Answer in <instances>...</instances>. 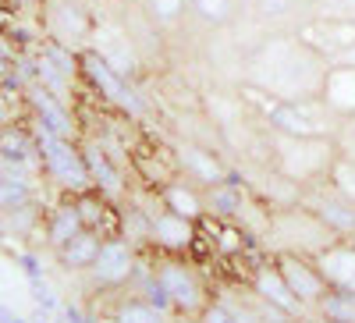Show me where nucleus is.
Masks as SVG:
<instances>
[{
    "mask_svg": "<svg viewBox=\"0 0 355 323\" xmlns=\"http://www.w3.org/2000/svg\"><path fill=\"white\" fill-rule=\"evenodd\" d=\"M249 295H252V299H259L263 306H274V309H281V313L295 316V320H299V316L306 313V306L291 295V288H288V281L281 277V270H277V263H274V259L259 263V267L252 270Z\"/></svg>",
    "mask_w": 355,
    "mask_h": 323,
    "instance_id": "nucleus-14",
    "label": "nucleus"
},
{
    "mask_svg": "<svg viewBox=\"0 0 355 323\" xmlns=\"http://www.w3.org/2000/svg\"><path fill=\"white\" fill-rule=\"evenodd\" d=\"M245 0H189V15L206 28H227L242 18Z\"/></svg>",
    "mask_w": 355,
    "mask_h": 323,
    "instance_id": "nucleus-25",
    "label": "nucleus"
},
{
    "mask_svg": "<svg viewBox=\"0 0 355 323\" xmlns=\"http://www.w3.org/2000/svg\"><path fill=\"white\" fill-rule=\"evenodd\" d=\"M331 182H334L345 195L355 199V157L338 153V160H334V167H331Z\"/></svg>",
    "mask_w": 355,
    "mask_h": 323,
    "instance_id": "nucleus-32",
    "label": "nucleus"
},
{
    "mask_svg": "<svg viewBox=\"0 0 355 323\" xmlns=\"http://www.w3.org/2000/svg\"><path fill=\"white\" fill-rule=\"evenodd\" d=\"M274 263H277L281 277L288 281L291 295L306 306V313H313L323 299H327L331 288H327V281H323V274H320L313 256H302V252H274Z\"/></svg>",
    "mask_w": 355,
    "mask_h": 323,
    "instance_id": "nucleus-11",
    "label": "nucleus"
},
{
    "mask_svg": "<svg viewBox=\"0 0 355 323\" xmlns=\"http://www.w3.org/2000/svg\"><path fill=\"white\" fill-rule=\"evenodd\" d=\"M28 202H33V189L21 174L8 171L0 174V213H18V210H28Z\"/></svg>",
    "mask_w": 355,
    "mask_h": 323,
    "instance_id": "nucleus-29",
    "label": "nucleus"
},
{
    "mask_svg": "<svg viewBox=\"0 0 355 323\" xmlns=\"http://www.w3.org/2000/svg\"><path fill=\"white\" fill-rule=\"evenodd\" d=\"M299 323H327V320L316 316V313H302V316H299Z\"/></svg>",
    "mask_w": 355,
    "mask_h": 323,
    "instance_id": "nucleus-34",
    "label": "nucleus"
},
{
    "mask_svg": "<svg viewBox=\"0 0 355 323\" xmlns=\"http://www.w3.org/2000/svg\"><path fill=\"white\" fill-rule=\"evenodd\" d=\"M36 157H40V150H36V135L33 132H25L21 125L0 128V160H8L15 167H25V164H33Z\"/></svg>",
    "mask_w": 355,
    "mask_h": 323,
    "instance_id": "nucleus-28",
    "label": "nucleus"
},
{
    "mask_svg": "<svg viewBox=\"0 0 355 323\" xmlns=\"http://www.w3.org/2000/svg\"><path fill=\"white\" fill-rule=\"evenodd\" d=\"M302 207H309L323 224H327L338 238H355V199L345 195L331 178L302 185Z\"/></svg>",
    "mask_w": 355,
    "mask_h": 323,
    "instance_id": "nucleus-9",
    "label": "nucleus"
},
{
    "mask_svg": "<svg viewBox=\"0 0 355 323\" xmlns=\"http://www.w3.org/2000/svg\"><path fill=\"white\" fill-rule=\"evenodd\" d=\"M146 284H150V295L157 302H164L171 313H185V316H199L214 299L202 270L189 256L157 252V259L146 270Z\"/></svg>",
    "mask_w": 355,
    "mask_h": 323,
    "instance_id": "nucleus-3",
    "label": "nucleus"
},
{
    "mask_svg": "<svg viewBox=\"0 0 355 323\" xmlns=\"http://www.w3.org/2000/svg\"><path fill=\"white\" fill-rule=\"evenodd\" d=\"M93 53H100L103 61L117 71V75H132L139 68V50L128 36V28L121 25H96V33H93Z\"/></svg>",
    "mask_w": 355,
    "mask_h": 323,
    "instance_id": "nucleus-16",
    "label": "nucleus"
},
{
    "mask_svg": "<svg viewBox=\"0 0 355 323\" xmlns=\"http://www.w3.org/2000/svg\"><path fill=\"white\" fill-rule=\"evenodd\" d=\"M320 57H327L331 64H341L345 57L355 50V21L341 18V15H323L316 11L313 18H306L299 28H295Z\"/></svg>",
    "mask_w": 355,
    "mask_h": 323,
    "instance_id": "nucleus-8",
    "label": "nucleus"
},
{
    "mask_svg": "<svg viewBox=\"0 0 355 323\" xmlns=\"http://www.w3.org/2000/svg\"><path fill=\"white\" fill-rule=\"evenodd\" d=\"M82 227H85V220H82V213H78V202H75V199H71V202H61V207L50 213V220H46V242H50V249H53V252L64 249Z\"/></svg>",
    "mask_w": 355,
    "mask_h": 323,
    "instance_id": "nucleus-27",
    "label": "nucleus"
},
{
    "mask_svg": "<svg viewBox=\"0 0 355 323\" xmlns=\"http://www.w3.org/2000/svg\"><path fill=\"white\" fill-rule=\"evenodd\" d=\"M43 28L50 43H61L68 50H78L93 40L96 21L75 0H43Z\"/></svg>",
    "mask_w": 355,
    "mask_h": 323,
    "instance_id": "nucleus-10",
    "label": "nucleus"
},
{
    "mask_svg": "<svg viewBox=\"0 0 355 323\" xmlns=\"http://www.w3.org/2000/svg\"><path fill=\"white\" fill-rule=\"evenodd\" d=\"M82 160H85V171H89V182H93V189L100 195H107V199L125 195V174L110 160V153L103 150L100 142H85L82 146Z\"/></svg>",
    "mask_w": 355,
    "mask_h": 323,
    "instance_id": "nucleus-17",
    "label": "nucleus"
},
{
    "mask_svg": "<svg viewBox=\"0 0 355 323\" xmlns=\"http://www.w3.org/2000/svg\"><path fill=\"white\" fill-rule=\"evenodd\" d=\"M160 199H164V207L174 210V213H182L189 220H202L206 217V202H202V189L192 185L189 178H171L167 185H160Z\"/></svg>",
    "mask_w": 355,
    "mask_h": 323,
    "instance_id": "nucleus-20",
    "label": "nucleus"
},
{
    "mask_svg": "<svg viewBox=\"0 0 355 323\" xmlns=\"http://www.w3.org/2000/svg\"><path fill=\"white\" fill-rule=\"evenodd\" d=\"M174 167L182 171V178H189L199 189H210V185L231 178V167L220 160V153L214 146H202V142H192V139L174 142Z\"/></svg>",
    "mask_w": 355,
    "mask_h": 323,
    "instance_id": "nucleus-13",
    "label": "nucleus"
},
{
    "mask_svg": "<svg viewBox=\"0 0 355 323\" xmlns=\"http://www.w3.org/2000/svg\"><path fill=\"white\" fill-rule=\"evenodd\" d=\"M338 234L323 224L309 207L295 202V207L270 210V224H266V242L274 245V252H302L316 256L320 249H327Z\"/></svg>",
    "mask_w": 355,
    "mask_h": 323,
    "instance_id": "nucleus-5",
    "label": "nucleus"
},
{
    "mask_svg": "<svg viewBox=\"0 0 355 323\" xmlns=\"http://www.w3.org/2000/svg\"><path fill=\"white\" fill-rule=\"evenodd\" d=\"M142 11L157 28H171L189 15V0H142Z\"/></svg>",
    "mask_w": 355,
    "mask_h": 323,
    "instance_id": "nucleus-30",
    "label": "nucleus"
},
{
    "mask_svg": "<svg viewBox=\"0 0 355 323\" xmlns=\"http://www.w3.org/2000/svg\"><path fill=\"white\" fill-rule=\"evenodd\" d=\"M323 15H341V18H352L355 21V0H320V8Z\"/></svg>",
    "mask_w": 355,
    "mask_h": 323,
    "instance_id": "nucleus-33",
    "label": "nucleus"
},
{
    "mask_svg": "<svg viewBox=\"0 0 355 323\" xmlns=\"http://www.w3.org/2000/svg\"><path fill=\"white\" fill-rule=\"evenodd\" d=\"M135 267H139V252H135V242L128 238H117V234H110V238H103L93 267H89L85 274L93 277L96 288H121L135 277Z\"/></svg>",
    "mask_w": 355,
    "mask_h": 323,
    "instance_id": "nucleus-12",
    "label": "nucleus"
},
{
    "mask_svg": "<svg viewBox=\"0 0 355 323\" xmlns=\"http://www.w3.org/2000/svg\"><path fill=\"white\" fill-rule=\"evenodd\" d=\"M146 213V242H150L157 252H171V256H185L196 238H199V224L182 217V213H174L164 207V199L160 192L153 189V199L150 202H142L139 207Z\"/></svg>",
    "mask_w": 355,
    "mask_h": 323,
    "instance_id": "nucleus-7",
    "label": "nucleus"
},
{
    "mask_svg": "<svg viewBox=\"0 0 355 323\" xmlns=\"http://www.w3.org/2000/svg\"><path fill=\"white\" fill-rule=\"evenodd\" d=\"M313 313L323 316L327 323H355V295H348V291H327V299Z\"/></svg>",
    "mask_w": 355,
    "mask_h": 323,
    "instance_id": "nucleus-31",
    "label": "nucleus"
},
{
    "mask_svg": "<svg viewBox=\"0 0 355 323\" xmlns=\"http://www.w3.org/2000/svg\"><path fill=\"white\" fill-rule=\"evenodd\" d=\"M199 323H263V313H259V302H234V299H210L199 313Z\"/></svg>",
    "mask_w": 355,
    "mask_h": 323,
    "instance_id": "nucleus-26",
    "label": "nucleus"
},
{
    "mask_svg": "<svg viewBox=\"0 0 355 323\" xmlns=\"http://www.w3.org/2000/svg\"><path fill=\"white\" fill-rule=\"evenodd\" d=\"M103 238H107V234H100V231H93V227H82L64 249H57L61 267H64V270H82V274H85L89 267H93V259H96Z\"/></svg>",
    "mask_w": 355,
    "mask_h": 323,
    "instance_id": "nucleus-24",
    "label": "nucleus"
},
{
    "mask_svg": "<svg viewBox=\"0 0 355 323\" xmlns=\"http://www.w3.org/2000/svg\"><path fill=\"white\" fill-rule=\"evenodd\" d=\"M110 323H174V313L153 295H128L114 306Z\"/></svg>",
    "mask_w": 355,
    "mask_h": 323,
    "instance_id": "nucleus-21",
    "label": "nucleus"
},
{
    "mask_svg": "<svg viewBox=\"0 0 355 323\" xmlns=\"http://www.w3.org/2000/svg\"><path fill=\"white\" fill-rule=\"evenodd\" d=\"M36 150H40V164L43 171L50 174V178L82 195L93 189V182H89V171H85V160H82V146H75L71 139H61V135H53L46 128H36Z\"/></svg>",
    "mask_w": 355,
    "mask_h": 323,
    "instance_id": "nucleus-6",
    "label": "nucleus"
},
{
    "mask_svg": "<svg viewBox=\"0 0 355 323\" xmlns=\"http://www.w3.org/2000/svg\"><path fill=\"white\" fill-rule=\"evenodd\" d=\"M313 259H316V267H320V274H323L331 291H348V295H355V238H334Z\"/></svg>",
    "mask_w": 355,
    "mask_h": 323,
    "instance_id": "nucleus-15",
    "label": "nucleus"
},
{
    "mask_svg": "<svg viewBox=\"0 0 355 323\" xmlns=\"http://www.w3.org/2000/svg\"><path fill=\"white\" fill-rule=\"evenodd\" d=\"M323 100H327L341 117L355 114V64H331L327 82H323Z\"/></svg>",
    "mask_w": 355,
    "mask_h": 323,
    "instance_id": "nucleus-23",
    "label": "nucleus"
},
{
    "mask_svg": "<svg viewBox=\"0 0 355 323\" xmlns=\"http://www.w3.org/2000/svg\"><path fill=\"white\" fill-rule=\"evenodd\" d=\"M242 96L249 107L259 110L263 128L277 135H299V139H334L341 128V114L323 100V96H306V100H274L252 85H242Z\"/></svg>",
    "mask_w": 355,
    "mask_h": 323,
    "instance_id": "nucleus-2",
    "label": "nucleus"
},
{
    "mask_svg": "<svg viewBox=\"0 0 355 323\" xmlns=\"http://www.w3.org/2000/svg\"><path fill=\"white\" fill-rule=\"evenodd\" d=\"M174 323H199V316H185V313H174Z\"/></svg>",
    "mask_w": 355,
    "mask_h": 323,
    "instance_id": "nucleus-35",
    "label": "nucleus"
},
{
    "mask_svg": "<svg viewBox=\"0 0 355 323\" xmlns=\"http://www.w3.org/2000/svg\"><path fill=\"white\" fill-rule=\"evenodd\" d=\"M320 0H252V15L259 25L270 28H299L306 18H313Z\"/></svg>",
    "mask_w": 355,
    "mask_h": 323,
    "instance_id": "nucleus-18",
    "label": "nucleus"
},
{
    "mask_svg": "<svg viewBox=\"0 0 355 323\" xmlns=\"http://www.w3.org/2000/svg\"><path fill=\"white\" fill-rule=\"evenodd\" d=\"M33 107H36V117H40V128L61 135V139H75V121L64 110L61 96H53L50 89H33Z\"/></svg>",
    "mask_w": 355,
    "mask_h": 323,
    "instance_id": "nucleus-22",
    "label": "nucleus"
},
{
    "mask_svg": "<svg viewBox=\"0 0 355 323\" xmlns=\"http://www.w3.org/2000/svg\"><path fill=\"white\" fill-rule=\"evenodd\" d=\"M274 139V160L270 167L281 171L284 178L299 182V185H313L331 178V167L338 160V142L334 139H299V135H277Z\"/></svg>",
    "mask_w": 355,
    "mask_h": 323,
    "instance_id": "nucleus-4",
    "label": "nucleus"
},
{
    "mask_svg": "<svg viewBox=\"0 0 355 323\" xmlns=\"http://www.w3.org/2000/svg\"><path fill=\"white\" fill-rule=\"evenodd\" d=\"M202 202H206V217L214 220H239L242 210L249 207V189L245 182H234V174L210 189H202Z\"/></svg>",
    "mask_w": 355,
    "mask_h": 323,
    "instance_id": "nucleus-19",
    "label": "nucleus"
},
{
    "mask_svg": "<svg viewBox=\"0 0 355 323\" xmlns=\"http://www.w3.org/2000/svg\"><path fill=\"white\" fill-rule=\"evenodd\" d=\"M331 61L320 57L299 33H270L263 36L249 57H245V75L242 85L274 96V100H306L323 96Z\"/></svg>",
    "mask_w": 355,
    "mask_h": 323,
    "instance_id": "nucleus-1",
    "label": "nucleus"
}]
</instances>
